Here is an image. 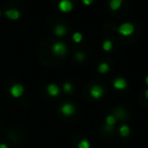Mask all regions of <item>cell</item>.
I'll return each instance as SVG.
<instances>
[{
  "label": "cell",
  "mask_w": 148,
  "mask_h": 148,
  "mask_svg": "<svg viewBox=\"0 0 148 148\" xmlns=\"http://www.w3.org/2000/svg\"><path fill=\"white\" fill-rule=\"evenodd\" d=\"M145 97H146V99H148V88H147V90L145 91Z\"/></svg>",
  "instance_id": "obj_22"
},
{
  "label": "cell",
  "mask_w": 148,
  "mask_h": 148,
  "mask_svg": "<svg viewBox=\"0 0 148 148\" xmlns=\"http://www.w3.org/2000/svg\"><path fill=\"white\" fill-rule=\"evenodd\" d=\"M116 118L114 117V116H108L107 119H106V123H107V125L109 126L110 128H112V126H114V124L116 123Z\"/></svg>",
  "instance_id": "obj_14"
},
{
  "label": "cell",
  "mask_w": 148,
  "mask_h": 148,
  "mask_svg": "<svg viewBox=\"0 0 148 148\" xmlns=\"http://www.w3.org/2000/svg\"><path fill=\"white\" fill-rule=\"evenodd\" d=\"M73 8V4L69 0H61L59 2V9L63 12H69Z\"/></svg>",
  "instance_id": "obj_4"
},
{
  "label": "cell",
  "mask_w": 148,
  "mask_h": 148,
  "mask_svg": "<svg viewBox=\"0 0 148 148\" xmlns=\"http://www.w3.org/2000/svg\"><path fill=\"white\" fill-rule=\"evenodd\" d=\"M63 88H64V91H65V92H70V91L72 90V85L70 84V83L66 82V83H64Z\"/></svg>",
  "instance_id": "obj_18"
},
{
  "label": "cell",
  "mask_w": 148,
  "mask_h": 148,
  "mask_svg": "<svg viewBox=\"0 0 148 148\" xmlns=\"http://www.w3.org/2000/svg\"><path fill=\"white\" fill-rule=\"evenodd\" d=\"M72 39H73V41L75 42V43H80V42L82 41V35H81L80 33H74Z\"/></svg>",
  "instance_id": "obj_16"
},
{
  "label": "cell",
  "mask_w": 148,
  "mask_h": 148,
  "mask_svg": "<svg viewBox=\"0 0 148 148\" xmlns=\"http://www.w3.org/2000/svg\"><path fill=\"white\" fill-rule=\"evenodd\" d=\"M23 91H25V89H23V85L14 84V85H12L10 88V95H12L13 97H19L23 95Z\"/></svg>",
  "instance_id": "obj_3"
},
{
  "label": "cell",
  "mask_w": 148,
  "mask_h": 148,
  "mask_svg": "<svg viewBox=\"0 0 148 148\" xmlns=\"http://www.w3.org/2000/svg\"><path fill=\"white\" fill-rule=\"evenodd\" d=\"M82 2L84 3L85 5H90L91 3L93 2V0H82Z\"/></svg>",
  "instance_id": "obj_20"
},
{
  "label": "cell",
  "mask_w": 148,
  "mask_h": 148,
  "mask_svg": "<svg viewBox=\"0 0 148 148\" xmlns=\"http://www.w3.org/2000/svg\"><path fill=\"white\" fill-rule=\"evenodd\" d=\"M0 148H8V147H7V145H5V144H0Z\"/></svg>",
  "instance_id": "obj_21"
},
{
  "label": "cell",
  "mask_w": 148,
  "mask_h": 148,
  "mask_svg": "<svg viewBox=\"0 0 148 148\" xmlns=\"http://www.w3.org/2000/svg\"><path fill=\"white\" fill-rule=\"evenodd\" d=\"M145 81H146V84H147V86H148V76H146Z\"/></svg>",
  "instance_id": "obj_23"
},
{
  "label": "cell",
  "mask_w": 148,
  "mask_h": 148,
  "mask_svg": "<svg viewBox=\"0 0 148 148\" xmlns=\"http://www.w3.org/2000/svg\"><path fill=\"white\" fill-rule=\"evenodd\" d=\"M103 95V89L99 85H93L90 88V95L93 99H101Z\"/></svg>",
  "instance_id": "obj_5"
},
{
  "label": "cell",
  "mask_w": 148,
  "mask_h": 148,
  "mask_svg": "<svg viewBox=\"0 0 148 148\" xmlns=\"http://www.w3.org/2000/svg\"><path fill=\"white\" fill-rule=\"evenodd\" d=\"M122 5V0H112L110 2V7L112 10H118Z\"/></svg>",
  "instance_id": "obj_11"
},
{
  "label": "cell",
  "mask_w": 148,
  "mask_h": 148,
  "mask_svg": "<svg viewBox=\"0 0 148 148\" xmlns=\"http://www.w3.org/2000/svg\"><path fill=\"white\" fill-rule=\"evenodd\" d=\"M112 48H113V44L111 41H105L103 44V49L105 51H111Z\"/></svg>",
  "instance_id": "obj_15"
},
{
  "label": "cell",
  "mask_w": 148,
  "mask_h": 148,
  "mask_svg": "<svg viewBox=\"0 0 148 148\" xmlns=\"http://www.w3.org/2000/svg\"><path fill=\"white\" fill-rule=\"evenodd\" d=\"M109 69H110V66H109V64H107V63H101L99 64V72H101V74H105V73H107L108 71H109Z\"/></svg>",
  "instance_id": "obj_12"
},
{
  "label": "cell",
  "mask_w": 148,
  "mask_h": 148,
  "mask_svg": "<svg viewBox=\"0 0 148 148\" xmlns=\"http://www.w3.org/2000/svg\"><path fill=\"white\" fill-rule=\"evenodd\" d=\"M52 50H53L54 54L58 56H62V55H65L66 52H67V48L66 46L64 45L63 43H55L52 47Z\"/></svg>",
  "instance_id": "obj_2"
},
{
  "label": "cell",
  "mask_w": 148,
  "mask_h": 148,
  "mask_svg": "<svg viewBox=\"0 0 148 148\" xmlns=\"http://www.w3.org/2000/svg\"><path fill=\"white\" fill-rule=\"evenodd\" d=\"M118 32L124 37H129L134 33V25L130 23H125L120 25L119 29H118Z\"/></svg>",
  "instance_id": "obj_1"
},
{
  "label": "cell",
  "mask_w": 148,
  "mask_h": 148,
  "mask_svg": "<svg viewBox=\"0 0 148 148\" xmlns=\"http://www.w3.org/2000/svg\"><path fill=\"white\" fill-rule=\"evenodd\" d=\"M47 91L51 97H57L60 92V88L58 85L56 84H50L47 87Z\"/></svg>",
  "instance_id": "obj_9"
},
{
  "label": "cell",
  "mask_w": 148,
  "mask_h": 148,
  "mask_svg": "<svg viewBox=\"0 0 148 148\" xmlns=\"http://www.w3.org/2000/svg\"><path fill=\"white\" fill-rule=\"evenodd\" d=\"M114 87L119 90H123L127 87V81L124 78H117L114 81Z\"/></svg>",
  "instance_id": "obj_7"
},
{
  "label": "cell",
  "mask_w": 148,
  "mask_h": 148,
  "mask_svg": "<svg viewBox=\"0 0 148 148\" xmlns=\"http://www.w3.org/2000/svg\"><path fill=\"white\" fill-rule=\"evenodd\" d=\"M78 148H90V144L87 140H81L78 144Z\"/></svg>",
  "instance_id": "obj_17"
},
{
  "label": "cell",
  "mask_w": 148,
  "mask_h": 148,
  "mask_svg": "<svg viewBox=\"0 0 148 148\" xmlns=\"http://www.w3.org/2000/svg\"><path fill=\"white\" fill-rule=\"evenodd\" d=\"M74 111H75V108L74 106H72L71 103H65V105L62 106L61 108V112L63 115L65 116H71L74 114Z\"/></svg>",
  "instance_id": "obj_6"
},
{
  "label": "cell",
  "mask_w": 148,
  "mask_h": 148,
  "mask_svg": "<svg viewBox=\"0 0 148 148\" xmlns=\"http://www.w3.org/2000/svg\"><path fill=\"white\" fill-rule=\"evenodd\" d=\"M130 133V129L128 126L126 125H123L121 128H120V134H121L123 137H126V136H128Z\"/></svg>",
  "instance_id": "obj_13"
},
{
  "label": "cell",
  "mask_w": 148,
  "mask_h": 148,
  "mask_svg": "<svg viewBox=\"0 0 148 148\" xmlns=\"http://www.w3.org/2000/svg\"><path fill=\"white\" fill-rule=\"evenodd\" d=\"M5 15H6V17H8L9 19L15 21V19L19 18L21 13H19V11L16 10V9H9V10L5 11Z\"/></svg>",
  "instance_id": "obj_8"
},
{
  "label": "cell",
  "mask_w": 148,
  "mask_h": 148,
  "mask_svg": "<svg viewBox=\"0 0 148 148\" xmlns=\"http://www.w3.org/2000/svg\"><path fill=\"white\" fill-rule=\"evenodd\" d=\"M54 33H55V35L58 36V37H63V36H65L66 33H67V29H66V27H64V25H58L57 27H55V29H54Z\"/></svg>",
  "instance_id": "obj_10"
},
{
  "label": "cell",
  "mask_w": 148,
  "mask_h": 148,
  "mask_svg": "<svg viewBox=\"0 0 148 148\" xmlns=\"http://www.w3.org/2000/svg\"><path fill=\"white\" fill-rule=\"evenodd\" d=\"M0 14H1V12H0Z\"/></svg>",
  "instance_id": "obj_24"
},
{
  "label": "cell",
  "mask_w": 148,
  "mask_h": 148,
  "mask_svg": "<svg viewBox=\"0 0 148 148\" xmlns=\"http://www.w3.org/2000/svg\"><path fill=\"white\" fill-rule=\"evenodd\" d=\"M84 58H85V56L83 55L82 53H77L76 54V59L79 60V61H82V60H84Z\"/></svg>",
  "instance_id": "obj_19"
}]
</instances>
